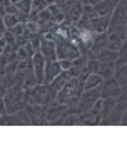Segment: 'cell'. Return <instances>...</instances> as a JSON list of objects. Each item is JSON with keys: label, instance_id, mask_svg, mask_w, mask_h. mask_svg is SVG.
Returning a JSON list of instances; mask_svg holds the SVG:
<instances>
[{"label": "cell", "instance_id": "cell-27", "mask_svg": "<svg viewBox=\"0 0 127 151\" xmlns=\"http://www.w3.org/2000/svg\"><path fill=\"white\" fill-rule=\"evenodd\" d=\"M17 24H22V22H20V19H19V15H15V14H7V15L4 17V25H5V29L15 27Z\"/></svg>", "mask_w": 127, "mask_h": 151}, {"label": "cell", "instance_id": "cell-5", "mask_svg": "<svg viewBox=\"0 0 127 151\" xmlns=\"http://www.w3.org/2000/svg\"><path fill=\"white\" fill-rule=\"evenodd\" d=\"M69 111V106H65V104H60L57 101H54V103L47 104V106H44V113H45V118H47V123L49 124H54L57 121H60L63 114Z\"/></svg>", "mask_w": 127, "mask_h": 151}, {"label": "cell", "instance_id": "cell-25", "mask_svg": "<svg viewBox=\"0 0 127 151\" xmlns=\"http://www.w3.org/2000/svg\"><path fill=\"white\" fill-rule=\"evenodd\" d=\"M94 59H99V60H102V62H116L117 52L116 50H111V49H104L101 54L97 55V57H94Z\"/></svg>", "mask_w": 127, "mask_h": 151}, {"label": "cell", "instance_id": "cell-33", "mask_svg": "<svg viewBox=\"0 0 127 151\" xmlns=\"http://www.w3.org/2000/svg\"><path fill=\"white\" fill-rule=\"evenodd\" d=\"M9 30H12V34H14L15 37H19V35H22V34H24V30H25V24H17L15 27L9 29Z\"/></svg>", "mask_w": 127, "mask_h": 151}, {"label": "cell", "instance_id": "cell-1", "mask_svg": "<svg viewBox=\"0 0 127 151\" xmlns=\"http://www.w3.org/2000/svg\"><path fill=\"white\" fill-rule=\"evenodd\" d=\"M85 77L87 74H80L77 77H70L67 84L57 92V103L60 104H65V106H75V104L79 103L80 96H82V92L85 91Z\"/></svg>", "mask_w": 127, "mask_h": 151}, {"label": "cell", "instance_id": "cell-4", "mask_svg": "<svg viewBox=\"0 0 127 151\" xmlns=\"http://www.w3.org/2000/svg\"><path fill=\"white\" fill-rule=\"evenodd\" d=\"M55 50H57V60H74L80 55L79 47L70 37H63L57 34L55 37Z\"/></svg>", "mask_w": 127, "mask_h": 151}, {"label": "cell", "instance_id": "cell-36", "mask_svg": "<svg viewBox=\"0 0 127 151\" xmlns=\"http://www.w3.org/2000/svg\"><path fill=\"white\" fill-rule=\"evenodd\" d=\"M101 0H82V5H90V7H94L95 4H99Z\"/></svg>", "mask_w": 127, "mask_h": 151}, {"label": "cell", "instance_id": "cell-23", "mask_svg": "<svg viewBox=\"0 0 127 151\" xmlns=\"http://www.w3.org/2000/svg\"><path fill=\"white\" fill-rule=\"evenodd\" d=\"M49 12H50L54 22H57V24L63 22V9L60 5H57V4H50V5H49Z\"/></svg>", "mask_w": 127, "mask_h": 151}, {"label": "cell", "instance_id": "cell-30", "mask_svg": "<svg viewBox=\"0 0 127 151\" xmlns=\"http://www.w3.org/2000/svg\"><path fill=\"white\" fill-rule=\"evenodd\" d=\"M52 20V15H50V12H49V7L45 10H42L39 14V19H37V24L39 25H44V24H47V22Z\"/></svg>", "mask_w": 127, "mask_h": 151}, {"label": "cell", "instance_id": "cell-17", "mask_svg": "<svg viewBox=\"0 0 127 151\" xmlns=\"http://www.w3.org/2000/svg\"><path fill=\"white\" fill-rule=\"evenodd\" d=\"M116 101H117V97H106V99H102L101 124H106L107 123V118H109V114L112 113V108L116 106Z\"/></svg>", "mask_w": 127, "mask_h": 151}, {"label": "cell", "instance_id": "cell-6", "mask_svg": "<svg viewBox=\"0 0 127 151\" xmlns=\"http://www.w3.org/2000/svg\"><path fill=\"white\" fill-rule=\"evenodd\" d=\"M124 42H126V27L107 29V49L117 52Z\"/></svg>", "mask_w": 127, "mask_h": 151}, {"label": "cell", "instance_id": "cell-28", "mask_svg": "<svg viewBox=\"0 0 127 151\" xmlns=\"http://www.w3.org/2000/svg\"><path fill=\"white\" fill-rule=\"evenodd\" d=\"M39 84V81H37V77H35V74L34 72H30V74L27 76L25 79H24V82H22V86H24V89H32L34 86H37Z\"/></svg>", "mask_w": 127, "mask_h": 151}, {"label": "cell", "instance_id": "cell-26", "mask_svg": "<svg viewBox=\"0 0 127 151\" xmlns=\"http://www.w3.org/2000/svg\"><path fill=\"white\" fill-rule=\"evenodd\" d=\"M122 64H127V40L122 44V47L117 50V59H116V67Z\"/></svg>", "mask_w": 127, "mask_h": 151}, {"label": "cell", "instance_id": "cell-3", "mask_svg": "<svg viewBox=\"0 0 127 151\" xmlns=\"http://www.w3.org/2000/svg\"><path fill=\"white\" fill-rule=\"evenodd\" d=\"M27 101L30 104H39V106H47V104L57 101V91L50 84H37L32 89H27Z\"/></svg>", "mask_w": 127, "mask_h": 151}, {"label": "cell", "instance_id": "cell-2", "mask_svg": "<svg viewBox=\"0 0 127 151\" xmlns=\"http://www.w3.org/2000/svg\"><path fill=\"white\" fill-rule=\"evenodd\" d=\"M4 101H5V109L7 113H17L27 106V91L24 89L22 84H14V86L7 87L5 96H4Z\"/></svg>", "mask_w": 127, "mask_h": 151}, {"label": "cell", "instance_id": "cell-35", "mask_svg": "<svg viewBox=\"0 0 127 151\" xmlns=\"http://www.w3.org/2000/svg\"><path fill=\"white\" fill-rule=\"evenodd\" d=\"M59 62H60V65H62V69H70V67H72V60H59Z\"/></svg>", "mask_w": 127, "mask_h": 151}, {"label": "cell", "instance_id": "cell-14", "mask_svg": "<svg viewBox=\"0 0 127 151\" xmlns=\"http://www.w3.org/2000/svg\"><path fill=\"white\" fill-rule=\"evenodd\" d=\"M62 65L59 60H47L45 62V76H44V82L45 84H50V82L57 77L60 72H62Z\"/></svg>", "mask_w": 127, "mask_h": 151}, {"label": "cell", "instance_id": "cell-42", "mask_svg": "<svg viewBox=\"0 0 127 151\" xmlns=\"http://www.w3.org/2000/svg\"><path fill=\"white\" fill-rule=\"evenodd\" d=\"M0 116H2V114H0Z\"/></svg>", "mask_w": 127, "mask_h": 151}, {"label": "cell", "instance_id": "cell-18", "mask_svg": "<svg viewBox=\"0 0 127 151\" xmlns=\"http://www.w3.org/2000/svg\"><path fill=\"white\" fill-rule=\"evenodd\" d=\"M77 124H80V114L69 113V111H67V113L60 118V121L55 123V126H77Z\"/></svg>", "mask_w": 127, "mask_h": 151}, {"label": "cell", "instance_id": "cell-13", "mask_svg": "<svg viewBox=\"0 0 127 151\" xmlns=\"http://www.w3.org/2000/svg\"><path fill=\"white\" fill-rule=\"evenodd\" d=\"M45 57H44L40 52H35L34 57H32V64H34V74L37 77L39 84L44 82V76H45Z\"/></svg>", "mask_w": 127, "mask_h": 151}, {"label": "cell", "instance_id": "cell-21", "mask_svg": "<svg viewBox=\"0 0 127 151\" xmlns=\"http://www.w3.org/2000/svg\"><path fill=\"white\" fill-rule=\"evenodd\" d=\"M114 79L117 81L119 86H127V64H122L119 67H116Z\"/></svg>", "mask_w": 127, "mask_h": 151}, {"label": "cell", "instance_id": "cell-12", "mask_svg": "<svg viewBox=\"0 0 127 151\" xmlns=\"http://www.w3.org/2000/svg\"><path fill=\"white\" fill-rule=\"evenodd\" d=\"M87 62H89V55L87 54H80L77 59L72 60V67L67 69L70 72L72 77H77L80 74H87Z\"/></svg>", "mask_w": 127, "mask_h": 151}, {"label": "cell", "instance_id": "cell-19", "mask_svg": "<svg viewBox=\"0 0 127 151\" xmlns=\"http://www.w3.org/2000/svg\"><path fill=\"white\" fill-rule=\"evenodd\" d=\"M70 77H72V76H70V72H69L67 69H63L62 72H60V74H59L57 77H55V79H54L52 82H50V86H52L54 89H55V91L59 92L63 86H65V84H67V81H69Z\"/></svg>", "mask_w": 127, "mask_h": 151}, {"label": "cell", "instance_id": "cell-10", "mask_svg": "<svg viewBox=\"0 0 127 151\" xmlns=\"http://www.w3.org/2000/svg\"><path fill=\"white\" fill-rule=\"evenodd\" d=\"M121 91H122V86H119L116 79L111 77V79H107V81L102 82V86H101V97H102V99H106V97H119Z\"/></svg>", "mask_w": 127, "mask_h": 151}, {"label": "cell", "instance_id": "cell-34", "mask_svg": "<svg viewBox=\"0 0 127 151\" xmlns=\"http://www.w3.org/2000/svg\"><path fill=\"white\" fill-rule=\"evenodd\" d=\"M7 64H9V57H7L5 54H0V72L5 70Z\"/></svg>", "mask_w": 127, "mask_h": 151}, {"label": "cell", "instance_id": "cell-39", "mask_svg": "<svg viewBox=\"0 0 127 151\" xmlns=\"http://www.w3.org/2000/svg\"><path fill=\"white\" fill-rule=\"evenodd\" d=\"M55 2H57V0H47V4H49V5H50V4H55Z\"/></svg>", "mask_w": 127, "mask_h": 151}, {"label": "cell", "instance_id": "cell-29", "mask_svg": "<svg viewBox=\"0 0 127 151\" xmlns=\"http://www.w3.org/2000/svg\"><path fill=\"white\" fill-rule=\"evenodd\" d=\"M49 7L47 0H32V12H37V14H40L42 10H45Z\"/></svg>", "mask_w": 127, "mask_h": 151}, {"label": "cell", "instance_id": "cell-22", "mask_svg": "<svg viewBox=\"0 0 127 151\" xmlns=\"http://www.w3.org/2000/svg\"><path fill=\"white\" fill-rule=\"evenodd\" d=\"M0 126H20V119H19L17 113H5L0 116Z\"/></svg>", "mask_w": 127, "mask_h": 151}, {"label": "cell", "instance_id": "cell-38", "mask_svg": "<svg viewBox=\"0 0 127 151\" xmlns=\"http://www.w3.org/2000/svg\"><path fill=\"white\" fill-rule=\"evenodd\" d=\"M4 32H5V27H2V25H0V37L4 35Z\"/></svg>", "mask_w": 127, "mask_h": 151}, {"label": "cell", "instance_id": "cell-31", "mask_svg": "<svg viewBox=\"0 0 127 151\" xmlns=\"http://www.w3.org/2000/svg\"><path fill=\"white\" fill-rule=\"evenodd\" d=\"M25 30L35 35V34H39V24L37 22H32V20H27L25 22Z\"/></svg>", "mask_w": 127, "mask_h": 151}, {"label": "cell", "instance_id": "cell-9", "mask_svg": "<svg viewBox=\"0 0 127 151\" xmlns=\"http://www.w3.org/2000/svg\"><path fill=\"white\" fill-rule=\"evenodd\" d=\"M119 0H101L99 4H95L90 10L89 17H97V15H109L112 12L116 10Z\"/></svg>", "mask_w": 127, "mask_h": 151}, {"label": "cell", "instance_id": "cell-20", "mask_svg": "<svg viewBox=\"0 0 127 151\" xmlns=\"http://www.w3.org/2000/svg\"><path fill=\"white\" fill-rule=\"evenodd\" d=\"M114 72H116V62H102V64H101L99 76H101L104 81L114 77Z\"/></svg>", "mask_w": 127, "mask_h": 151}, {"label": "cell", "instance_id": "cell-40", "mask_svg": "<svg viewBox=\"0 0 127 151\" xmlns=\"http://www.w3.org/2000/svg\"><path fill=\"white\" fill-rule=\"evenodd\" d=\"M17 2H19V0H10V4H17Z\"/></svg>", "mask_w": 127, "mask_h": 151}, {"label": "cell", "instance_id": "cell-16", "mask_svg": "<svg viewBox=\"0 0 127 151\" xmlns=\"http://www.w3.org/2000/svg\"><path fill=\"white\" fill-rule=\"evenodd\" d=\"M126 109H127V104H124L122 101H116V106L112 108V113L109 114L106 124H109V126H117V124H121L122 114H124Z\"/></svg>", "mask_w": 127, "mask_h": 151}, {"label": "cell", "instance_id": "cell-15", "mask_svg": "<svg viewBox=\"0 0 127 151\" xmlns=\"http://www.w3.org/2000/svg\"><path fill=\"white\" fill-rule=\"evenodd\" d=\"M111 19L112 14L109 15H97V17H90V25L94 29L95 34H101V32H107V29L111 25Z\"/></svg>", "mask_w": 127, "mask_h": 151}, {"label": "cell", "instance_id": "cell-24", "mask_svg": "<svg viewBox=\"0 0 127 151\" xmlns=\"http://www.w3.org/2000/svg\"><path fill=\"white\" fill-rule=\"evenodd\" d=\"M102 82H104V79H102L99 74H87V77H85V89L99 87Z\"/></svg>", "mask_w": 127, "mask_h": 151}, {"label": "cell", "instance_id": "cell-41", "mask_svg": "<svg viewBox=\"0 0 127 151\" xmlns=\"http://www.w3.org/2000/svg\"><path fill=\"white\" fill-rule=\"evenodd\" d=\"M126 40H127V24H126Z\"/></svg>", "mask_w": 127, "mask_h": 151}, {"label": "cell", "instance_id": "cell-8", "mask_svg": "<svg viewBox=\"0 0 127 151\" xmlns=\"http://www.w3.org/2000/svg\"><path fill=\"white\" fill-rule=\"evenodd\" d=\"M62 9H63V22H65V24H69V25H75V24L79 22V19L82 17V14H84L82 0L75 2L74 5L62 7Z\"/></svg>", "mask_w": 127, "mask_h": 151}, {"label": "cell", "instance_id": "cell-11", "mask_svg": "<svg viewBox=\"0 0 127 151\" xmlns=\"http://www.w3.org/2000/svg\"><path fill=\"white\" fill-rule=\"evenodd\" d=\"M104 49H107V32L95 34L89 49V57H97Z\"/></svg>", "mask_w": 127, "mask_h": 151}, {"label": "cell", "instance_id": "cell-32", "mask_svg": "<svg viewBox=\"0 0 127 151\" xmlns=\"http://www.w3.org/2000/svg\"><path fill=\"white\" fill-rule=\"evenodd\" d=\"M30 44H32V47L35 49V52H40V44H42V35H40V34H35V35L32 37Z\"/></svg>", "mask_w": 127, "mask_h": 151}, {"label": "cell", "instance_id": "cell-37", "mask_svg": "<svg viewBox=\"0 0 127 151\" xmlns=\"http://www.w3.org/2000/svg\"><path fill=\"white\" fill-rule=\"evenodd\" d=\"M4 17H5V14L0 10V25H2V27H5V25H4Z\"/></svg>", "mask_w": 127, "mask_h": 151}, {"label": "cell", "instance_id": "cell-7", "mask_svg": "<svg viewBox=\"0 0 127 151\" xmlns=\"http://www.w3.org/2000/svg\"><path fill=\"white\" fill-rule=\"evenodd\" d=\"M25 111H27V114H29V118H30L32 126H45V124H49L47 118H45V113H44V106L27 103Z\"/></svg>", "mask_w": 127, "mask_h": 151}]
</instances>
